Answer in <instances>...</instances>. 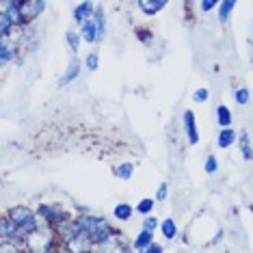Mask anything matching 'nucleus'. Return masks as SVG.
<instances>
[{
  "mask_svg": "<svg viewBox=\"0 0 253 253\" xmlns=\"http://www.w3.org/2000/svg\"><path fill=\"white\" fill-rule=\"evenodd\" d=\"M7 214L13 218L15 223H18V227L26 234V238L33 232H37V227L42 225V218H39L37 210L28 208V206H22V204L20 206H11V208L7 210Z\"/></svg>",
  "mask_w": 253,
  "mask_h": 253,
  "instance_id": "1",
  "label": "nucleus"
},
{
  "mask_svg": "<svg viewBox=\"0 0 253 253\" xmlns=\"http://www.w3.org/2000/svg\"><path fill=\"white\" fill-rule=\"evenodd\" d=\"M37 214H39L42 221L50 223V225H59V223L67 221V218H72L70 212L63 208L61 204H39L37 206Z\"/></svg>",
  "mask_w": 253,
  "mask_h": 253,
  "instance_id": "2",
  "label": "nucleus"
},
{
  "mask_svg": "<svg viewBox=\"0 0 253 253\" xmlns=\"http://www.w3.org/2000/svg\"><path fill=\"white\" fill-rule=\"evenodd\" d=\"M54 227H56V236H59V240L63 243L65 249H72V245L80 238V229H78L76 216L67 218V221H63V223H59V225H54Z\"/></svg>",
  "mask_w": 253,
  "mask_h": 253,
  "instance_id": "3",
  "label": "nucleus"
},
{
  "mask_svg": "<svg viewBox=\"0 0 253 253\" xmlns=\"http://www.w3.org/2000/svg\"><path fill=\"white\" fill-rule=\"evenodd\" d=\"M182 126H184V134H186L188 145H197L199 143V128H197V119L191 108L182 113Z\"/></svg>",
  "mask_w": 253,
  "mask_h": 253,
  "instance_id": "4",
  "label": "nucleus"
},
{
  "mask_svg": "<svg viewBox=\"0 0 253 253\" xmlns=\"http://www.w3.org/2000/svg\"><path fill=\"white\" fill-rule=\"evenodd\" d=\"M80 72H83V63H80L78 59H72L70 63H67V67H65V72L61 74V78H59V87H67V84H72L74 80H76L80 76Z\"/></svg>",
  "mask_w": 253,
  "mask_h": 253,
  "instance_id": "5",
  "label": "nucleus"
},
{
  "mask_svg": "<svg viewBox=\"0 0 253 253\" xmlns=\"http://www.w3.org/2000/svg\"><path fill=\"white\" fill-rule=\"evenodd\" d=\"M80 37L84 43H100V28H97L93 18L80 24Z\"/></svg>",
  "mask_w": 253,
  "mask_h": 253,
  "instance_id": "6",
  "label": "nucleus"
},
{
  "mask_svg": "<svg viewBox=\"0 0 253 253\" xmlns=\"http://www.w3.org/2000/svg\"><path fill=\"white\" fill-rule=\"evenodd\" d=\"M93 11H95V4L91 2V0H84V2H80L76 9H74V22L80 26L83 22H87L93 18Z\"/></svg>",
  "mask_w": 253,
  "mask_h": 253,
  "instance_id": "7",
  "label": "nucleus"
},
{
  "mask_svg": "<svg viewBox=\"0 0 253 253\" xmlns=\"http://www.w3.org/2000/svg\"><path fill=\"white\" fill-rule=\"evenodd\" d=\"M238 141V132H236L232 126H227V128H221L216 134V145L221 149H229L234 145V143Z\"/></svg>",
  "mask_w": 253,
  "mask_h": 253,
  "instance_id": "8",
  "label": "nucleus"
},
{
  "mask_svg": "<svg viewBox=\"0 0 253 253\" xmlns=\"http://www.w3.org/2000/svg\"><path fill=\"white\" fill-rule=\"evenodd\" d=\"M169 0H136V4H139V9L143 11L145 15H156L160 13Z\"/></svg>",
  "mask_w": 253,
  "mask_h": 253,
  "instance_id": "9",
  "label": "nucleus"
},
{
  "mask_svg": "<svg viewBox=\"0 0 253 253\" xmlns=\"http://www.w3.org/2000/svg\"><path fill=\"white\" fill-rule=\"evenodd\" d=\"M152 243H154V232H149V229H141V232L136 234V238L132 240V249L145 253L147 247L152 245Z\"/></svg>",
  "mask_w": 253,
  "mask_h": 253,
  "instance_id": "10",
  "label": "nucleus"
},
{
  "mask_svg": "<svg viewBox=\"0 0 253 253\" xmlns=\"http://www.w3.org/2000/svg\"><path fill=\"white\" fill-rule=\"evenodd\" d=\"M236 2H238V0H221V4H218V13H216L218 24L225 26L229 22V18H232V13L236 9Z\"/></svg>",
  "mask_w": 253,
  "mask_h": 253,
  "instance_id": "11",
  "label": "nucleus"
},
{
  "mask_svg": "<svg viewBox=\"0 0 253 253\" xmlns=\"http://www.w3.org/2000/svg\"><path fill=\"white\" fill-rule=\"evenodd\" d=\"M18 31V26H15V22L9 18V13L7 11H2L0 9V37L2 39H9L13 33Z\"/></svg>",
  "mask_w": 253,
  "mask_h": 253,
  "instance_id": "12",
  "label": "nucleus"
},
{
  "mask_svg": "<svg viewBox=\"0 0 253 253\" xmlns=\"http://www.w3.org/2000/svg\"><path fill=\"white\" fill-rule=\"evenodd\" d=\"M15 56H18V45L9 43V39H2V43H0V61H2V65H9L11 61H15Z\"/></svg>",
  "mask_w": 253,
  "mask_h": 253,
  "instance_id": "13",
  "label": "nucleus"
},
{
  "mask_svg": "<svg viewBox=\"0 0 253 253\" xmlns=\"http://www.w3.org/2000/svg\"><path fill=\"white\" fill-rule=\"evenodd\" d=\"M238 149H240V156H243L245 160H253V145H251V136L247 134V132L243 130L238 134Z\"/></svg>",
  "mask_w": 253,
  "mask_h": 253,
  "instance_id": "14",
  "label": "nucleus"
},
{
  "mask_svg": "<svg viewBox=\"0 0 253 253\" xmlns=\"http://www.w3.org/2000/svg\"><path fill=\"white\" fill-rule=\"evenodd\" d=\"M113 216L117 218L119 223H126V221H130V218L134 216V208H132L130 204H126V201L124 204H117L113 208Z\"/></svg>",
  "mask_w": 253,
  "mask_h": 253,
  "instance_id": "15",
  "label": "nucleus"
},
{
  "mask_svg": "<svg viewBox=\"0 0 253 253\" xmlns=\"http://www.w3.org/2000/svg\"><path fill=\"white\" fill-rule=\"evenodd\" d=\"M160 232H163L165 236V240H175L177 238V223L173 221V218H165V221H160Z\"/></svg>",
  "mask_w": 253,
  "mask_h": 253,
  "instance_id": "16",
  "label": "nucleus"
},
{
  "mask_svg": "<svg viewBox=\"0 0 253 253\" xmlns=\"http://www.w3.org/2000/svg\"><path fill=\"white\" fill-rule=\"evenodd\" d=\"M232 111H229V106L225 104H218L216 106V124L218 128H227V126H232Z\"/></svg>",
  "mask_w": 253,
  "mask_h": 253,
  "instance_id": "17",
  "label": "nucleus"
},
{
  "mask_svg": "<svg viewBox=\"0 0 253 253\" xmlns=\"http://www.w3.org/2000/svg\"><path fill=\"white\" fill-rule=\"evenodd\" d=\"M93 20L97 28H100V42L106 37V11L102 4H95V11H93Z\"/></svg>",
  "mask_w": 253,
  "mask_h": 253,
  "instance_id": "18",
  "label": "nucleus"
},
{
  "mask_svg": "<svg viewBox=\"0 0 253 253\" xmlns=\"http://www.w3.org/2000/svg\"><path fill=\"white\" fill-rule=\"evenodd\" d=\"M65 42H67V48H70V52H72V54H78L80 43H83L80 31H67V33H65Z\"/></svg>",
  "mask_w": 253,
  "mask_h": 253,
  "instance_id": "19",
  "label": "nucleus"
},
{
  "mask_svg": "<svg viewBox=\"0 0 253 253\" xmlns=\"http://www.w3.org/2000/svg\"><path fill=\"white\" fill-rule=\"evenodd\" d=\"M134 169H136L134 163H122L117 169H115V177H119V180L126 182V180H130V177L134 175Z\"/></svg>",
  "mask_w": 253,
  "mask_h": 253,
  "instance_id": "20",
  "label": "nucleus"
},
{
  "mask_svg": "<svg viewBox=\"0 0 253 253\" xmlns=\"http://www.w3.org/2000/svg\"><path fill=\"white\" fill-rule=\"evenodd\" d=\"M156 204H158L156 197H143L139 204H136V212L143 214V216H147V214H152V212H154V206H156Z\"/></svg>",
  "mask_w": 253,
  "mask_h": 253,
  "instance_id": "21",
  "label": "nucleus"
},
{
  "mask_svg": "<svg viewBox=\"0 0 253 253\" xmlns=\"http://www.w3.org/2000/svg\"><path fill=\"white\" fill-rule=\"evenodd\" d=\"M249 100H251V91L247 87H240V89L234 91V102L238 106H247V104H249Z\"/></svg>",
  "mask_w": 253,
  "mask_h": 253,
  "instance_id": "22",
  "label": "nucleus"
},
{
  "mask_svg": "<svg viewBox=\"0 0 253 253\" xmlns=\"http://www.w3.org/2000/svg\"><path fill=\"white\" fill-rule=\"evenodd\" d=\"M216 171H218V158L214 156V154H208V156H206V163H204V173L214 175Z\"/></svg>",
  "mask_w": 253,
  "mask_h": 253,
  "instance_id": "23",
  "label": "nucleus"
},
{
  "mask_svg": "<svg viewBox=\"0 0 253 253\" xmlns=\"http://www.w3.org/2000/svg\"><path fill=\"white\" fill-rule=\"evenodd\" d=\"M193 100L197 102V104H206V102L210 100V89L208 87H199L193 91Z\"/></svg>",
  "mask_w": 253,
  "mask_h": 253,
  "instance_id": "24",
  "label": "nucleus"
},
{
  "mask_svg": "<svg viewBox=\"0 0 253 253\" xmlns=\"http://www.w3.org/2000/svg\"><path fill=\"white\" fill-rule=\"evenodd\" d=\"M84 67H87L89 72H95L97 67H100V54L97 52H89L84 56Z\"/></svg>",
  "mask_w": 253,
  "mask_h": 253,
  "instance_id": "25",
  "label": "nucleus"
},
{
  "mask_svg": "<svg viewBox=\"0 0 253 253\" xmlns=\"http://www.w3.org/2000/svg\"><path fill=\"white\" fill-rule=\"evenodd\" d=\"M158 227H160V218L154 216V212H152V214H147L145 218H143V229H149V232H156Z\"/></svg>",
  "mask_w": 253,
  "mask_h": 253,
  "instance_id": "26",
  "label": "nucleus"
},
{
  "mask_svg": "<svg viewBox=\"0 0 253 253\" xmlns=\"http://www.w3.org/2000/svg\"><path fill=\"white\" fill-rule=\"evenodd\" d=\"M221 4V0H199V11L201 13H210L212 9H216Z\"/></svg>",
  "mask_w": 253,
  "mask_h": 253,
  "instance_id": "27",
  "label": "nucleus"
},
{
  "mask_svg": "<svg viewBox=\"0 0 253 253\" xmlns=\"http://www.w3.org/2000/svg\"><path fill=\"white\" fill-rule=\"evenodd\" d=\"M167 197H169V184L160 182L158 184V191H156V201H158V204H163V201H167Z\"/></svg>",
  "mask_w": 253,
  "mask_h": 253,
  "instance_id": "28",
  "label": "nucleus"
},
{
  "mask_svg": "<svg viewBox=\"0 0 253 253\" xmlns=\"http://www.w3.org/2000/svg\"><path fill=\"white\" fill-rule=\"evenodd\" d=\"M45 9H48V2H45V0H33V15H35V20L42 13H45Z\"/></svg>",
  "mask_w": 253,
  "mask_h": 253,
  "instance_id": "29",
  "label": "nucleus"
},
{
  "mask_svg": "<svg viewBox=\"0 0 253 253\" xmlns=\"http://www.w3.org/2000/svg\"><path fill=\"white\" fill-rule=\"evenodd\" d=\"M136 37H139V42H141V43L149 45V43H152V39H154V33H152V31H147V28H139V31H136Z\"/></svg>",
  "mask_w": 253,
  "mask_h": 253,
  "instance_id": "30",
  "label": "nucleus"
},
{
  "mask_svg": "<svg viewBox=\"0 0 253 253\" xmlns=\"http://www.w3.org/2000/svg\"><path fill=\"white\" fill-rule=\"evenodd\" d=\"M160 251H165V247L163 245H158V243H152L147 247V251L145 253H160Z\"/></svg>",
  "mask_w": 253,
  "mask_h": 253,
  "instance_id": "31",
  "label": "nucleus"
},
{
  "mask_svg": "<svg viewBox=\"0 0 253 253\" xmlns=\"http://www.w3.org/2000/svg\"><path fill=\"white\" fill-rule=\"evenodd\" d=\"M223 238H225V229H218V232H216V236H214V240H212V243H221Z\"/></svg>",
  "mask_w": 253,
  "mask_h": 253,
  "instance_id": "32",
  "label": "nucleus"
},
{
  "mask_svg": "<svg viewBox=\"0 0 253 253\" xmlns=\"http://www.w3.org/2000/svg\"><path fill=\"white\" fill-rule=\"evenodd\" d=\"M9 2H13V0H0V9H2V7H7Z\"/></svg>",
  "mask_w": 253,
  "mask_h": 253,
  "instance_id": "33",
  "label": "nucleus"
},
{
  "mask_svg": "<svg viewBox=\"0 0 253 253\" xmlns=\"http://www.w3.org/2000/svg\"><path fill=\"white\" fill-rule=\"evenodd\" d=\"M251 28H253V24H251Z\"/></svg>",
  "mask_w": 253,
  "mask_h": 253,
  "instance_id": "34",
  "label": "nucleus"
}]
</instances>
